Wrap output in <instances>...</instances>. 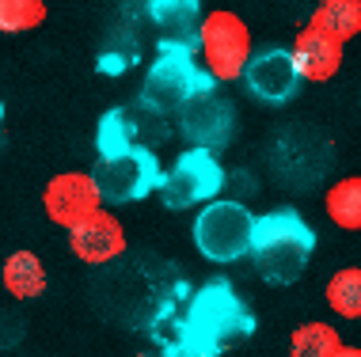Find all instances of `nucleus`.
Segmentation results:
<instances>
[{"label": "nucleus", "mask_w": 361, "mask_h": 357, "mask_svg": "<svg viewBox=\"0 0 361 357\" xmlns=\"http://www.w3.org/2000/svg\"><path fill=\"white\" fill-rule=\"evenodd\" d=\"M4 289L16 301H35L46 289V266L35 251H12L4 258Z\"/></svg>", "instance_id": "4468645a"}, {"label": "nucleus", "mask_w": 361, "mask_h": 357, "mask_svg": "<svg viewBox=\"0 0 361 357\" xmlns=\"http://www.w3.org/2000/svg\"><path fill=\"white\" fill-rule=\"evenodd\" d=\"M194 50L198 46L190 42H160V57L152 61L149 76H145V88H141V103L160 114H175L183 111L198 92L213 88V76L206 69H198L194 61Z\"/></svg>", "instance_id": "7ed1b4c3"}, {"label": "nucleus", "mask_w": 361, "mask_h": 357, "mask_svg": "<svg viewBox=\"0 0 361 357\" xmlns=\"http://www.w3.org/2000/svg\"><path fill=\"white\" fill-rule=\"evenodd\" d=\"M133 144H141L133 111H126V107L106 111L99 118V130H95V149H99V156H118V152L133 149Z\"/></svg>", "instance_id": "dca6fc26"}, {"label": "nucleus", "mask_w": 361, "mask_h": 357, "mask_svg": "<svg viewBox=\"0 0 361 357\" xmlns=\"http://www.w3.org/2000/svg\"><path fill=\"white\" fill-rule=\"evenodd\" d=\"M255 213L243 201H209L198 217H194V247L209 258V263H236L251 255V239H255Z\"/></svg>", "instance_id": "20e7f679"}, {"label": "nucleus", "mask_w": 361, "mask_h": 357, "mask_svg": "<svg viewBox=\"0 0 361 357\" xmlns=\"http://www.w3.org/2000/svg\"><path fill=\"white\" fill-rule=\"evenodd\" d=\"M42 206L50 213V220H57L61 228H73L92 213H99L103 194H99V182H95L92 171H61V175H54L46 182Z\"/></svg>", "instance_id": "6e6552de"}, {"label": "nucleus", "mask_w": 361, "mask_h": 357, "mask_svg": "<svg viewBox=\"0 0 361 357\" xmlns=\"http://www.w3.org/2000/svg\"><path fill=\"white\" fill-rule=\"evenodd\" d=\"M343 38H335L324 27L308 23L305 31H297L293 38V57H297V69L305 80L312 84H327L335 80V73L343 69Z\"/></svg>", "instance_id": "f8f14e48"}, {"label": "nucleus", "mask_w": 361, "mask_h": 357, "mask_svg": "<svg viewBox=\"0 0 361 357\" xmlns=\"http://www.w3.org/2000/svg\"><path fill=\"white\" fill-rule=\"evenodd\" d=\"M324 209L343 232H361V175L331 182V190L324 194Z\"/></svg>", "instance_id": "2eb2a0df"}, {"label": "nucleus", "mask_w": 361, "mask_h": 357, "mask_svg": "<svg viewBox=\"0 0 361 357\" xmlns=\"http://www.w3.org/2000/svg\"><path fill=\"white\" fill-rule=\"evenodd\" d=\"M335 357H361V346H338Z\"/></svg>", "instance_id": "412c9836"}, {"label": "nucleus", "mask_w": 361, "mask_h": 357, "mask_svg": "<svg viewBox=\"0 0 361 357\" xmlns=\"http://www.w3.org/2000/svg\"><path fill=\"white\" fill-rule=\"evenodd\" d=\"M224 187V168L213 149L190 144L179 160L171 163V171L160 182V201L168 209H194L209 206Z\"/></svg>", "instance_id": "423d86ee"}, {"label": "nucleus", "mask_w": 361, "mask_h": 357, "mask_svg": "<svg viewBox=\"0 0 361 357\" xmlns=\"http://www.w3.org/2000/svg\"><path fill=\"white\" fill-rule=\"evenodd\" d=\"M251 331H255V320H251L247 304L240 301V293L224 277H213L194 293L179 339L198 357H217L221 350L243 342Z\"/></svg>", "instance_id": "f257e3e1"}, {"label": "nucleus", "mask_w": 361, "mask_h": 357, "mask_svg": "<svg viewBox=\"0 0 361 357\" xmlns=\"http://www.w3.org/2000/svg\"><path fill=\"white\" fill-rule=\"evenodd\" d=\"M95 182L106 206H126V201H141L152 190H160V160L152 156V149L133 144V149L118 152V156H99L95 163Z\"/></svg>", "instance_id": "0eeeda50"}, {"label": "nucleus", "mask_w": 361, "mask_h": 357, "mask_svg": "<svg viewBox=\"0 0 361 357\" xmlns=\"http://www.w3.org/2000/svg\"><path fill=\"white\" fill-rule=\"evenodd\" d=\"M69 251L80 263L87 266H103V263H114V258L126 251V232H122V220L114 213H92L87 220L69 228Z\"/></svg>", "instance_id": "9b49d317"}, {"label": "nucleus", "mask_w": 361, "mask_h": 357, "mask_svg": "<svg viewBox=\"0 0 361 357\" xmlns=\"http://www.w3.org/2000/svg\"><path fill=\"white\" fill-rule=\"evenodd\" d=\"M179 118H183L187 141L202 144V149H221L232 137V103L217 95V84L194 95L187 107L179 111Z\"/></svg>", "instance_id": "9d476101"}, {"label": "nucleus", "mask_w": 361, "mask_h": 357, "mask_svg": "<svg viewBox=\"0 0 361 357\" xmlns=\"http://www.w3.org/2000/svg\"><path fill=\"white\" fill-rule=\"evenodd\" d=\"M316 251V232L297 209H270L255 220L251 258L270 285H293Z\"/></svg>", "instance_id": "f03ea898"}, {"label": "nucleus", "mask_w": 361, "mask_h": 357, "mask_svg": "<svg viewBox=\"0 0 361 357\" xmlns=\"http://www.w3.org/2000/svg\"><path fill=\"white\" fill-rule=\"evenodd\" d=\"M198 50H202V69L217 84L243 80V69L255 54H251V31L236 12H206L198 31Z\"/></svg>", "instance_id": "39448f33"}, {"label": "nucleus", "mask_w": 361, "mask_h": 357, "mask_svg": "<svg viewBox=\"0 0 361 357\" xmlns=\"http://www.w3.org/2000/svg\"><path fill=\"white\" fill-rule=\"evenodd\" d=\"M343 339H338V331L331 323H300L297 331L289 334V357H335Z\"/></svg>", "instance_id": "6ab92c4d"}, {"label": "nucleus", "mask_w": 361, "mask_h": 357, "mask_svg": "<svg viewBox=\"0 0 361 357\" xmlns=\"http://www.w3.org/2000/svg\"><path fill=\"white\" fill-rule=\"evenodd\" d=\"M327 304L343 320H361V266H343L327 282Z\"/></svg>", "instance_id": "a211bd4d"}, {"label": "nucleus", "mask_w": 361, "mask_h": 357, "mask_svg": "<svg viewBox=\"0 0 361 357\" xmlns=\"http://www.w3.org/2000/svg\"><path fill=\"white\" fill-rule=\"evenodd\" d=\"M149 19L168 35V42H190L198 46L202 31V0H145Z\"/></svg>", "instance_id": "ddd939ff"}, {"label": "nucleus", "mask_w": 361, "mask_h": 357, "mask_svg": "<svg viewBox=\"0 0 361 357\" xmlns=\"http://www.w3.org/2000/svg\"><path fill=\"white\" fill-rule=\"evenodd\" d=\"M308 23L324 27L335 38L350 42V38L361 35V0H319Z\"/></svg>", "instance_id": "f3484780"}, {"label": "nucleus", "mask_w": 361, "mask_h": 357, "mask_svg": "<svg viewBox=\"0 0 361 357\" xmlns=\"http://www.w3.org/2000/svg\"><path fill=\"white\" fill-rule=\"evenodd\" d=\"M300 69H297V57L293 50H262L247 61V69H243V84H247V92L255 95V99L270 103V107H278V103H289L293 95L300 88Z\"/></svg>", "instance_id": "1a4fd4ad"}, {"label": "nucleus", "mask_w": 361, "mask_h": 357, "mask_svg": "<svg viewBox=\"0 0 361 357\" xmlns=\"http://www.w3.org/2000/svg\"><path fill=\"white\" fill-rule=\"evenodd\" d=\"M46 19V0H0V31L23 35Z\"/></svg>", "instance_id": "aec40b11"}]
</instances>
